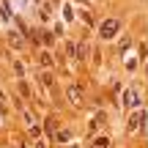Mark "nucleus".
Wrapping results in <instances>:
<instances>
[{"label":"nucleus","instance_id":"12","mask_svg":"<svg viewBox=\"0 0 148 148\" xmlns=\"http://www.w3.org/2000/svg\"><path fill=\"white\" fill-rule=\"evenodd\" d=\"M8 41H11V44H16V47H22V36H19V33H11Z\"/></svg>","mask_w":148,"mask_h":148},{"label":"nucleus","instance_id":"3","mask_svg":"<svg viewBox=\"0 0 148 148\" xmlns=\"http://www.w3.org/2000/svg\"><path fill=\"white\" fill-rule=\"evenodd\" d=\"M66 96H69V101H71V104L74 107H79V104H82V88H79V85H69V90H66Z\"/></svg>","mask_w":148,"mask_h":148},{"label":"nucleus","instance_id":"1","mask_svg":"<svg viewBox=\"0 0 148 148\" xmlns=\"http://www.w3.org/2000/svg\"><path fill=\"white\" fill-rule=\"evenodd\" d=\"M118 30H121V22H118L115 16H110V19H104V22L99 25V36L104 38V41L115 38V36H118Z\"/></svg>","mask_w":148,"mask_h":148},{"label":"nucleus","instance_id":"9","mask_svg":"<svg viewBox=\"0 0 148 148\" xmlns=\"http://www.w3.org/2000/svg\"><path fill=\"white\" fill-rule=\"evenodd\" d=\"M107 145H110V137H96L90 148H107Z\"/></svg>","mask_w":148,"mask_h":148},{"label":"nucleus","instance_id":"6","mask_svg":"<svg viewBox=\"0 0 148 148\" xmlns=\"http://www.w3.org/2000/svg\"><path fill=\"white\" fill-rule=\"evenodd\" d=\"M41 82H44V85H47V88L55 93V79H52V74H49V71H44V74H41Z\"/></svg>","mask_w":148,"mask_h":148},{"label":"nucleus","instance_id":"5","mask_svg":"<svg viewBox=\"0 0 148 148\" xmlns=\"http://www.w3.org/2000/svg\"><path fill=\"white\" fill-rule=\"evenodd\" d=\"M88 52H90V47H88V41H82V44H77V58H88Z\"/></svg>","mask_w":148,"mask_h":148},{"label":"nucleus","instance_id":"8","mask_svg":"<svg viewBox=\"0 0 148 148\" xmlns=\"http://www.w3.org/2000/svg\"><path fill=\"white\" fill-rule=\"evenodd\" d=\"M129 44H132V38H129V36H123L121 41H118V52L123 55V52H126V49H129Z\"/></svg>","mask_w":148,"mask_h":148},{"label":"nucleus","instance_id":"4","mask_svg":"<svg viewBox=\"0 0 148 148\" xmlns=\"http://www.w3.org/2000/svg\"><path fill=\"white\" fill-rule=\"evenodd\" d=\"M140 121H143V115H140V112H134V115L129 118V123H126V132H134V129L140 126Z\"/></svg>","mask_w":148,"mask_h":148},{"label":"nucleus","instance_id":"10","mask_svg":"<svg viewBox=\"0 0 148 148\" xmlns=\"http://www.w3.org/2000/svg\"><path fill=\"white\" fill-rule=\"evenodd\" d=\"M55 140H58V143H66V140H71V132H69V129H66V132H58Z\"/></svg>","mask_w":148,"mask_h":148},{"label":"nucleus","instance_id":"7","mask_svg":"<svg viewBox=\"0 0 148 148\" xmlns=\"http://www.w3.org/2000/svg\"><path fill=\"white\" fill-rule=\"evenodd\" d=\"M38 60H41V66H47V69H49V66L55 63V58H52L49 52H41V55H38Z\"/></svg>","mask_w":148,"mask_h":148},{"label":"nucleus","instance_id":"11","mask_svg":"<svg viewBox=\"0 0 148 148\" xmlns=\"http://www.w3.org/2000/svg\"><path fill=\"white\" fill-rule=\"evenodd\" d=\"M66 55H69V58H77V44H66Z\"/></svg>","mask_w":148,"mask_h":148},{"label":"nucleus","instance_id":"14","mask_svg":"<svg viewBox=\"0 0 148 148\" xmlns=\"http://www.w3.org/2000/svg\"><path fill=\"white\" fill-rule=\"evenodd\" d=\"M38 148H41V145H38Z\"/></svg>","mask_w":148,"mask_h":148},{"label":"nucleus","instance_id":"2","mask_svg":"<svg viewBox=\"0 0 148 148\" xmlns=\"http://www.w3.org/2000/svg\"><path fill=\"white\" fill-rule=\"evenodd\" d=\"M121 99H123V107H126V110H134V107H140V93H137V88H126Z\"/></svg>","mask_w":148,"mask_h":148},{"label":"nucleus","instance_id":"13","mask_svg":"<svg viewBox=\"0 0 148 148\" xmlns=\"http://www.w3.org/2000/svg\"><path fill=\"white\" fill-rule=\"evenodd\" d=\"M82 3H88V0H82Z\"/></svg>","mask_w":148,"mask_h":148}]
</instances>
